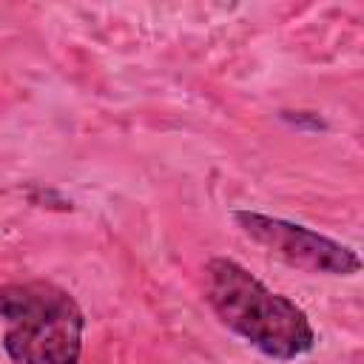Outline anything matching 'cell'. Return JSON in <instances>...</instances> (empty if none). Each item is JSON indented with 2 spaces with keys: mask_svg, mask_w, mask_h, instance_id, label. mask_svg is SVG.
<instances>
[{
  "mask_svg": "<svg viewBox=\"0 0 364 364\" xmlns=\"http://www.w3.org/2000/svg\"><path fill=\"white\" fill-rule=\"evenodd\" d=\"M205 299L230 333L267 358L296 361L316 347L307 313L233 259L216 256L205 264Z\"/></svg>",
  "mask_w": 364,
  "mask_h": 364,
  "instance_id": "6da1fadb",
  "label": "cell"
},
{
  "mask_svg": "<svg viewBox=\"0 0 364 364\" xmlns=\"http://www.w3.org/2000/svg\"><path fill=\"white\" fill-rule=\"evenodd\" d=\"M236 228L267 253L279 256L290 267L316 276H355L361 270V259L353 247L287 219L256 213V210H233Z\"/></svg>",
  "mask_w": 364,
  "mask_h": 364,
  "instance_id": "3957f363",
  "label": "cell"
},
{
  "mask_svg": "<svg viewBox=\"0 0 364 364\" xmlns=\"http://www.w3.org/2000/svg\"><path fill=\"white\" fill-rule=\"evenodd\" d=\"M3 350L11 364H80L85 316L74 296L54 282L0 284Z\"/></svg>",
  "mask_w": 364,
  "mask_h": 364,
  "instance_id": "7a4b0ae2",
  "label": "cell"
}]
</instances>
